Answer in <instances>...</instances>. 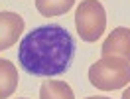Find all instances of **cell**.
<instances>
[{"label": "cell", "instance_id": "1", "mask_svg": "<svg viewBox=\"0 0 130 99\" xmlns=\"http://www.w3.org/2000/svg\"><path fill=\"white\" fill-rule=\"evenodd\" d=\"M73 36L59 24H45L26 34L18 46V61L26 73L53 77L65 73L75 58Z\"/></svg>", "mask_w": 130, "mask_h": 99}, {"label": "cell", "instance_id": "2", "mask_svg": "<svg viewBox=\"0 0 130 99\" xmlns=\"http://www.w3.org/2000/svg\"><path fill=\"white\" fill-rule=\"evenodd\" d=\"M89 81L103 91L122 89L130 81V61L116 56H103L89 67Z\"/></svg>", "mask_w": 130, "mask_h": 99}, {"label": "cell", "instance_id": "3", "mask_svg": "<svg viewBox=\"0 0 130 99\" xmlns=\"http://www.w3.org/2000/svg\"><path fill=\"white\" fill-rule=\"evenodd\" d=\"M75 28L83 42H97L106 28V12L99 0H83L75 10Z\"/></svg>", "mask_w": 130, "mask_h": 99}, {"label": "cell", "instance_id": "4", "mask_svg": "<svg viewBox=\"0 0 130 99\" xmlns=\"http://www.w3.org/2000/svg\"><path fill=\"white\" fill-rule=\"evenodd\" d=\"M24 32V18L16 12H0V52L12 48Z\"/></svg>", "mask_w": 130, "mask_h": 99}, {"label": "cell", "instance_id": "5", "mask_svg": "<svg viewBox=\"0 0 130 99\" xmlns=\"http://www.w3.org/2000/svg\"><path fill=\"white\" fill-rule=\"evenodd\" d=\"M103 56H116L130 61V30L128 28H114L112 32L108 34V38L103 42L101 48Z\"/></svg>", "mask_w": 130, "mask_h": 99}, {"label": "cell", "instance_id": "6", "mask_svg": "<svg viewBox=\"0 0 130 99\" xmlns=\"http://www.w3.org/2000/svg\"><path fill=\"white\" fill-rule=\"evenodd\" d=\"M18 87V69L10 59L0 58V99L10 97Z\"/></svg>", "mask_w": 130, "mask_h": 99}, {"label": "cell", "instance_id": "7", "mask_svg": "<svg viewBox=\"0 0 130 99\" xmlns=\"http://www.w3.org/2000/svg\"><path fill=\"white\" fill-rule=\"evenodd\" d=\"M40 99H75V93L65 81H43Z\"/></svg>", "mask_w": 130, "mask_h": 99}, {"label": "cell", "instance_id": "8", "mask_svg": "<svg viewBox=\"0 0 130 99\" xmlns=\"http://www.w3.org/2000/svg\"><path fill=\"white\" fill-rule=\"evenodd\" d=\"M75 0H36V8L41 16H47V18H53V16H61L65 12L73 8Z\"/></svg>", "mask_w": 130, "mask_h": 99}, {"label": "cell", "instance_id": "9", "mask_svg": "<svg viewBox=\"0 0 130 99\" xmlns=\"http://www.w3.org/2000/svg\"><path fill=\"white\" fill-rule=\"evenodd\" d=\"M122 99H130V85H128V89H124V93H122Z\"/></svg>", "mask_w": 130, "mask_h": 99}, {"label": "cell", "instance_id": "10", "mask_svg": "<svg viewBox=\"0 0 130 99\" xmlns=\"http://www.w3.org/2000/svg\"><path fill=\"white\" fill-rule=\"evenodd\" d=\"M87 99H110V97H97V95H95V97H87Z\"/></svg>", "mask_w": 130, "mask_h": 99}]
</instances>
